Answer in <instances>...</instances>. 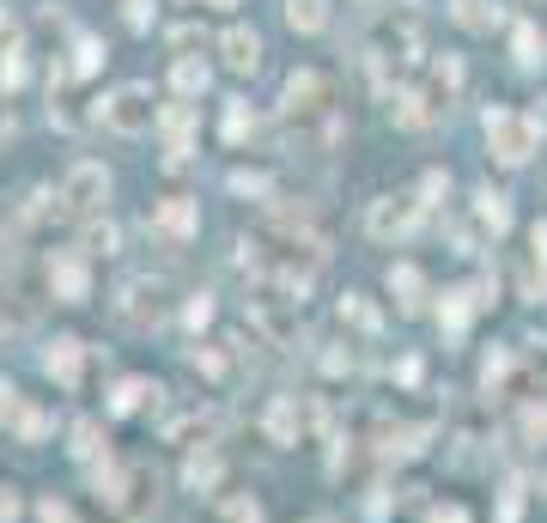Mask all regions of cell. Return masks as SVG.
<instances>
[{
    "instance_id": "6da1fadb",
    "label": "cell",
    "mask_w": 547,
    "mask_h": 523,
    "mask_svg": "<svg viewBox=\"0 0 547 523\" xmlns=\"http://www.w3.org/2000/svg\"><path fill=\"white\" fill-rule=\"evenodd\" d=\"M541 134H547L541 110H487V146H493L499 165H529Z\"/></svg>"
},
{
    "instance_id": "7a4b0ae2",
    "label": "cell",
    "mask_w": 547,
    "mask_h": 523,
    "mask_svg": "<svg viewBox=\"0 0 547 523\" xmlns=\"http://www.w3.org/2000/svg\"><path fill=\"white\" fill-rule=\"evenodd\" d=\"M110 311H116L122 329H159L171 317V280H152V274L122 280L116 298H110Z\"/></svg>"
},
{
    "instance_id": "3957f363",
    "label": "cell",
    "mask_w": 547,
    "mask_h": 523,
    "mask_svg": "<svg viewBox=\"0 0 547 523\" xmlns=\"http://www.w3.org/2000/svg\"><path fill=\"white\" fill-rule=\"evenodd\" d=\"M104 201H110V171H104L98 159L67 165V177H61V207H67L73 219H98Z\"/></svg>"
},
{
    "instance_id": "277c9868",
    "label": "cell",
    "mask_w": 547,
    "mask_h": 523,
    "mask_svg": "<svg viewBox=\"0 0 547 523\" xmlns=\"http://www.w3.org/2000/svg\"><path fill=\"white\" fill-rule=\"evenodd\" d=\"M98 122L116 128V134H146V128H159V104H152V86H116V92L98 104Z\"/></svg>"
},
{
    "instance_id": "5b68a950",
    "label": "cell",
    "mask_w": 547,
    "mask_h": 523,
    "mask_svg": "<svg viewBox=\"0 0 547 523\" xmlns=\"http://www.w3.org/2000/svg\"><path fill=\"white\" fill-rule=\"evenodd\" d=\"M250 323L274 341V347H286V341H298V298H286V292H274V286H262L256 298H250Z\"/></svg>"
},
{
    "instance_id": "8992f818",
    "label": "cell",
    "mask_w": 547,
    "mask_h": 523,
    "mask_svg": "<svg viewBox=\"0 0 547 523\" xmlns=\"http://www.w3.org/2000/svg\"><path fill=\"white\" fill-rule=\"evenodd\" d=\"M414 219H420V195H377L371 213H365V232L377 244H389V238H408Z\"/></svg>"
},
{
    "instance_id": "52a82bcc",
    "label": "cell",
    "mask_w": 547,
    "mask_h": 523,
    "mask_svg": "<svg viewBox=\"0 0 547 523\" xmlns=\"http://www.w3.org/2000/svg\"><path fill=\"white\" fill-rule=\"evenodd\" d=\"M286 116H292V122H310V116L329 122V116H335V104H329V80H323V73H310V67L292 73V80H286Z\"/></svg>"
},
{
    "instance_id": "ba28073f",
    "label": "cell",
    "mask_w": 547,
    "mask_h": 523,
    "mask_svg": "<svg viewBox=\"0 0 547 523\" xmlns=\"http://www.w3.org/2000/svg\"><path fill=\"white\" fill-rule=\"evenodd\" d=\"M49 292L61 298V305H86L92 298V268L80 250H55L49 256Z\"/></svg>"
},
{
    "instance_id": "9c48e42d",
    "label": "cell",
    "mask_w": 547,
    "mask_h": 523,
    "mask_svg": "<svg viewBox=\"0 0 547 523\" xmlns=\"http://www.w3.org/2000/svg\"><path fill=\"white\" fill-rule=\"evenodd\" d=\"M159 238H171V244H183V238H195L201 232V207L189 201V195H165V201H152V219H146Z\"/></svg>"
},
{
    "instance_id": "30bf717a",
    "label": "cell",
    "mask_w": 547,
    "mask_h": 523,
    "mask_svg": "<svg viewBox=\"0 0 547 523\" xmlns=\"http://www.w3.org/2000/svg\"><path fill=\"white\" fill-rule=\"evenodd\" d=\"M80 365H86V341H73V335H55L49 341V353H43V371L61 384V390H73L80 384Z\"/></svg>"
},
{
    "instance_id": "8fae6325",
    "label": "cell",
    "mask_w": 547,
    "mask_h": 523,
    "mask_svg": "<svg viewBox=\"0 0 547 523\" xmlns=\"http://www.w3.org/2000/svg\"><path fill=\"white\" fill-rule=\"evenodd\" d=\"M219 55H225L231 73H256V67H262V37H256L250 25H231V31L219 37Z\"/></svg>"
},
{
    "instance_id": "7c38bea8",
    "label": "cell",
    "mask_w": 547,
    "mask_h": 523,
    "mask_svg": "<svg viewBox=\"0 0 547 523\" xmlns=\"http://www.w3.org/2000/svg\"><path fill=\"white\" fill-rule=\"evenodd\" d=\"M304 414H310V402H298V396H280V402L262 414V426H268V438H274V444H298V432H304Z\"/></svg>"
},
{
    "instance_id": "4fadbf2b",
    "label": "cell",
    "mask_w": 547,
    "mask_h": 523,
    "mask_svg": "<svg viewBox=\"0 0 547 523\" xmlns=\"http://www.w3.org/2000/svg\"><path fill=\"white\" fill-rule=\"evenodd\" d=\"M450 19H456L462 31L487 37V31H499V25H505V7H493V0H450Z\"/></svg>"
},
{
    "instance_id": "5bb4252c",
    "label": "cell",
    "mask_w": 547,
    "mask_h": 523,
    "mask_svg": "<svg viewBox=\"0 0 547 523\" xmlns=\"http://www.w3.org/2000/svg\"><path fill=\"white\" fill-rule=\"evenodd\" d=\"M389 292H396L402 311H420V305H426V280H420L414 262H396V268H389Z\"/></svg>"
},
{
    "instance_id": "9a60e30c",
    "label": "cell",
    "mask_w": 547,
    "mask_h": 523,
    "mask_svg": "<svg viewBox=\"0 0 547 523\" xmlns=\"http://www.w3.org/2000/svg\"><path fill=\"white\" fill-rule=\"evenodd\" d=\"M207 80H213V73H207V61H201V55H177V61H171V86H177L183 98H201V92H207Z\"/></svg>"
},
{
    "instance_id": "2e32d148",
    "label": "cell",
    "mask_w": 547,
    "mask_h": 523,
    "mask_svg": "<svg viewBox=\"0 0 547 523\" xmlns=\"http://www.w3.org/2000/svg\"><path fill=\"white\" fill-rule=\"evenodd\" d=\"M286 25L304 31V37H317L329 25V0H286Z\"/></svg>"
},
{
    "instance_id": "e0dca14e",
    "label": "cell",
    "mask_w": 547,
    "mask_h": 523,
    "mask_svg": "<svg viewBox=\"0 0 547 523\" xmlns=\"http://www.w3.org/2000/svg\"><path fill=\"white\" fill-rule=\"evenodd\" d=\"M219 475H225V463H219L213 451H195V457H189V469H183V481H189L195 493H213V487H219Z\"/></svg>"
},
{
    "instance_id": "ac0fdd59",
    "label": "cell",
    "mask_w": 547,
    "mask_h": 523,
    "mask_svg": "<svg viewBox=\"0 0 547 523\" xmlns=\"http://www.w3.org/2000/svg\"><path fill=\"white\" fill-rule=\"evenodd\" d=\"M146 396H159V384H146V378H122L116 396H110V414H134Z\"/></svg>"
},
{
    "instance_id": "d6986e66",
    "label": "cell",
    "mask_w": 547,
    "mask_h": 523,
    "mask_svg": "<svg viewBox=\"0 0 547 523\" xmlns=\"http://www.w3.org/2000/svg\"><path fill=\"white\" fill-rule=\"evenodd\" d=\"M475 213L487 219L493 232H505V226H511V201H505L499 189H481V195H475Z\"/></svg>"
},
{
    "instance_id": "ffe728a7",
    "label": "cell",
    "mask_w": 547,
    "mask_h": 523,
    "mask_svg": "<svg viewBox=\"0 0 547 523\" xmlns=\"http://www.w3.org/2000/svg\"><path fill=\"white\" fill-rule=\"evenodd\" d=\"M98 67H104V43L98 37H80V43H73V80H92Z\"/></svg>"
},
{
    "instance_id": "44dd1931",
    "label": "cell",
    "mask_w": 547,
    "mask_h": 523,
    "mask_svg": "<svg viewBox=\"0 0 547 523\" xmlns=\"http://www.w3.org/2000/svg\"><path fill=\"white\" fill-rule=\"evenodd\" d=\"M219 517H225V523H262V499L231 493V499H219Z\"/></svg>"
},
{
    "instance_id": "7402d4cb",
    "label": "cell",
    "mask_w": 547,
    "mask_h": 523,
    "mask_svg": "<svg viewBox=\"0 0 547 523\" xmlns=\"http://www.w3.org/2000/svg\"><path fill=\"white\" fill-rule=\"evenodd\" d=\"M511 49H517V61H523V67H535V61H541V31L523 19V25L511 31Z\"/></svg>"
},
{
    "instance_id": "603a6c76",
    "label": "cell",
    "mask_w": 547,
    "mask_h": 523,
    "mask_svg": "<svg viewBox=\"0 0 547 523\" xmlns=\"http://www.w3.org/2000/svg\"><path fill=\"white\" fill-rule=\"evenodd\" d=\"M86 256H116V226H110V219H104V226H98V219L86 226Z\"/></svg>"
},
{
    "instance_id": "cb8c5ba5",
    "label": "cell",
    "mask_w": 547,
    "mask_h": 523,
    "mask_svg": "<svg viewBox=\"0 0 547 523\" xmlns=\"http://www.w3.org/2000/svg\"><path fill=\"white\" fill-rule=\"evenodd\" d=\"M19 86H25V55L7 49V55H0V92H19Z\"/></svg>"
},
{
    "instance_id": "d4e9b609",
    "label": "cell",
    "mask_w": 547,
    "mask_h": 523,
    "mask_svg": "<svg viewBox=\"0 0 547 523\" xmlns=\"http://www.w3.org/2000/svg\"><path fill=\"white\" fill-rule=\"evenodd\" d=\"M31 323V311L19 305V298H7V292H0V335H19Z\"/></svg>"
},
{
    "instance_id": "484cf974",
    "label": "cell",
    "mask_w": 547,
    "mask_h": 523,
    "mask_svg": "<svg viewBox=\"0 0 547 523\" xmlns=\"http://www.w3.org/2000/svg\"><path fill=\"white\" fill-rule=\"evenodd\" d=\"M438 323H444L450 335H462V323H468V292H450V305L438 311Z\"/></svg>"
},
{
    "instance_id": "4316f807",
    "label": "cell",
    "mask_w": 547,
    "mask_h": 523,
    "mask_svg": "<svg viewBox=\"0 0 547 523\" xmlns=\"http://www.w3.org/2000/svg\"><path fill=\"white\" fill-rule=\"evenodd\" d=\"M244 134H256V116H250L244 104H231V110H225V140H244Z\"/></svg>"
},
{
    "instance_id": "83f0119b",
    "label": "cell",
    "mask_w": 547,
    "mask_h": 523,
    "mask_svg": "<svg viewBox=\"0 0 547 523\" xmlns=\"http://www.w3.org/2000/svg\"><path fill=\"white\" fill-rule=\"evenodd\" d=\"M231 195H268V177L262 171H231Z\"/></svg>"
},
{
    "instance_id": "f1b7e54d",
    "label": "cell",
    "mask_w": 547,
    "mask_h": 523,
    "mask_svg": "<svg viewBox=\"0 0 547 523\" xmlns=\"http://www.w3.org/2000/svg\"><path fill=\"white\" fill-rule=\"evenodd\" d=\"M341 323H359V329H377V311H371V305H359V298L347 292V305H341Z\"/></svg>"
},
{
    "instance_id": "f546056e",
    "label": "cell",
    "mask_w": 547,
    "mask_h": 523,
    "mask_svg": "<svg viewBox=\"0 0 547 523\" xmlns=\"http://www.w3.org/2000/svg\"><path fill=\"white\" fill-rule=\"evenodd\" d=\"M73 457H98V426H73Z\"/></svg>"
},
{
    "instance_id": "4dcf8cb0",
    "label": "cell",
    "mask_w": 547,
    "mask_h": 523,
    "mask_svg": "<svg viewBox=\"0 0 547 523\" xmlns=\"http://www.w3.org/2000/svg\"><path fill=\"white\" fill-rule=\"evenodd\" d=\"M122 19H128L134 31H146V25H152V7H146V0H122Z\"/></svg>"
},
{
    "instance_id": "1f68e13d",
    "label": "cell",
    "mask_w": 547,
    "mask_h": 523,
    "mask_svg": "<svg viewBox=\"0 0 547 523\" xmlns=\"http://www.w3.org/2000/svg\"><path fill=\"white\" fill-rule=\"evenodd\" d=\"M43 432H49V420H43L37 408H25V414H19V438H43Z\"/></svg>"
},
{
    "instance_id": "d6a6232c",
    "label": "cell",
    "mask_w": 547,
    "mask_h": 523,
    "mask_svg": "<svg viewBox=\"0 0 547 523\" xmlns=\"http://www.w3.org/2000/svg\"><path fill=\"white\" fill-rule=\"evenodd\" d=\"M19 414H25L19 390H13V384H0V420H19Z\"/></svg>"
},
{
    "instance_id": "836d02e7",
    "label": "cell",
    "mask_w": 547,
    "mask_h": 523,
    "mask_svg": "<svg viewBox=\"0 0 547 523\" xmlns=\"http://www.w3.org/2000/svg\"><path fill=\"white\" fill-rule=\"evenodd\" d=\"M183 317H189V329H201V323L213 317V298H207V292H201V298H189V311H183Z\"/></svg>"
},
{
    "instance_id": "e575fe53",
    "label": "cell",
    "mask_w": 547,
    "mask_h": 523,
    "mask_svg": "<svg viewBox=\"0 0 547 523\" xmlns=\"http://www.w3.org/2000/svg\"><path fill=\"white\" fill-rule=\"evenodd\" d=\"M195 371H207V378H225V359H219L213 347H201V353H195Z\"/></svg>"
},
{
    "instance_id": "d590c367",
    "label": "cell",
    "mask_w": 547,
    "mask_h": 523,
    "mask_svg": "<svg viewBox=\"0 0 547 523\" xmlns=\"http://www.w3.org/2000/svg\"><path fill=\"white\" fill-rule=\"evenodd\" d=\"M37 517H43V523H73V511H67L61 499H43V505H37Z\"/></svg>"
},
{
    "instance_id": "8d00e7d4",
    "label": "cell",
    "mask_w": 547,
    "mask_h": 523,
    "mask_svg": "<svg viewBox=\"0 0 547 523\" xmlns=\"http://www.w3.org/2000/svg\"><path fill=\"white\" fill-rule=\"evenodd\" d=\"M426 523H468V511H462V505H432Z\"/></svg>"
},
{
    "instance_id": "74e56055",
    "label": "cell",
    "mask_w": 547,
    "mask_h": 523,
    "mask_svg": "<svg viewBox=\"0 0 547 523\" xmlns=\"http://www.w3.org/2000/svg\"><path fill=\"white\" fill-rule=\"evenodd\" d=\"M19 517V493L13 487H0V523H13Z\"/></svg>"
},
{
    "instance_id": "f35d334b",
    "label": "cell",
    "mask_w": 547,
    "mask_h": 523,
    "mask_svg": "<svg viewBox=\"0 0 547 523\" xmlns=\"http://www.w3.org/2000/svg\"><path fill=\"white\" fill-rule=\"evenodd\" d=\"M195 37H201V31H195V25H183V31H171V49H195Z\"/></svg>"
},
{
    "instance_id": "ab89813d",
    "label": "cell",
    "mask_w": 547,
    "mask_h": 523,
    "mask_svg": "<svg viewBox=\"0 0 547 523\" xmlns=\"http://www.w3.org/2000/svg\"><path fill=\"white\" fill-rule=\"evenodd\" d=\"M529 244H535V262L547 268V226H535V232H529Z\"/></svg>"
},
{
    "instance_id": "60d3db41",
    "label": "cell",
    "mask_w": 547,
    "mask_h": 523,
    "mask_svg": "<svg viewBox=\"0 0 547 523\" xmlns=\"http://www.w3.org/2000/svg\"><path fill=\"white\" fill-rule=\"evenodd\" d=\"M201 7H213V13H231V7H238V0H201Z\"/></svg>"
},
{
    "instance_id": "b9f144b4",
    "label": "cell",
    "mask_w": 547,
    "mask_h": 523,
    "mask_svg": "<svg viewBox=\"0 0 547 523\" xmlns=\"http://www.w3.org/2000/svg\"><path fill=\"white\" fill-rule=\"evenodd\" d=\"M7 25H13V19H7V7H0V31H7Z\"/></svg>"
},
{
    "instance_id": "7bdbcfd3",
    "label": "cell",
    "mask_w": 547,
    "mask_h": 523,
    "mask_svg": "<svg viewBox=\"0 0 547 523\" xmlns=\"http://www.w3.org/2000/svg\"><path fill=\"white\" fill-rule=\"evenodd\" d=\"M304 523H329V517H304Z\"/></svg>"
}]
</instances>
